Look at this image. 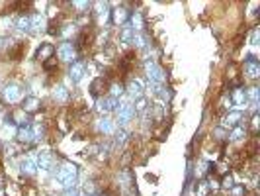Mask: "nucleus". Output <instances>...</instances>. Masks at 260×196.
I'll return each instance as SVG.
<instances>
[{
	"label": "nucleus",
	"mask_w": 260,
	"mask_h": 196,
	"mask_svg": "<svg viewBox=\"0 0 260 196\" xmlns=\"http://www.w3.org/2000/svg\"><path fill=\"white\" fill-rule=\"evenodd\" d=\"M241 77H243V80L247 78L250 82H256L260 78V63L254 53H248L245 57V63L241 67Z\"/></svg>",
	"instance_id": "obj_8"
},
{
	"label": "nucleus",
	"mask_w": 260,
	"mask_h": 196,
	"mask_svg": "<svg viewBox=\"0 0 260 196\" xmlns=\"http://www.w3.org/2000/svg\"><path fill=\"white\" fill-rule=\"evenodd\" d=\"M29 24H31V34H41L47 32V18L43 12H31L29 14Z\"/></svg>",
	"instance_id": "obj_22"
},
{
	"label": "nucleus",
	"mask_w": 260,
	"mask_h": 196,
	"mask_svg": "<svg viewBox=\"0 0 260 196\" xmlns=\"http://www.w3.org/2000/svg\"><path fill=\"white\" fill-rule=\"evenodd\" d=\"M248 137H250V135H248V131H247V122L227 131V144H231V145H239V147H241V145L247 144Z\"/></svg>",
	"instance_id": "obj_20"
},
{
	"label": "nucleus",
	"mask_w": 260,
	"mask_h": 196,
	"mask_svg": "<svg viewBox=\"0 0 260 196\" xmlns=\"http://www.w3.org/2000/svg\"><path fill=\"white\" fill-rule=\"evenodd\" d=\"M229 98H231V102H233V110L247 112V87H245V85L229 89Z\"/></svg>",
	"instance_id": "obj_19"
},
{
	"label": "nucleus",
	"mask_w": 260,
	"mask_h": 196,
	"mask_svg": "<svg viewBox=\"0 0 260 196\" xmlns=\"http://www.w3.org/2000/svg\"><path fill=\"white\" fill-rule=\"evenodd\" d=\"M36 163H38V171L45 173L51 177L53 171L57 169V165L61 163L57 153H53L51 149H39L38 155H36Z\"/></svg>",
	"instance_id": "obj_6"
},
{
	"label": "nucleus",
	"mask_w": 260,
	"mask_h": 196,
	"mask_svg": "<svg viewBox=\"0 0 260 196\" xmlns=\"http://www.w3.org/2000/svg\"><path fill=\"white\" fill-rule=\"evenodd\" d=\"M133 36H135V32H133V27L129 26V22H127L125 26L117 27V43H119V45H125V47H129Z\"/></svg>",
	"instance_id": "obj_26"
},
{
	"label": "nucleus",
	"mask_w": 260,
	"mask_h": 196,
	"mask_svg": "<svg viewBox=\"0 0 260 196\" xmlns=\"http://www.w3.org/2000/svg\"><path fill=\"white\" fill-rule=\"evenodd\" d=\"M14 30L20 34H31V24H29V14H22L14 20Z\"/></svg>",
	"instance_id": "obj_29"
},
{
	"label": "nucleus",
	"mask_w": 260,
	"mask_h": 196,
	"mask_svg": "<svg viewBox=\"0 0 260 196\" xmlns=\"http://www.w3.org/2000/svg\"><path fill=\"white\" fill-rule=\"evenodd\" d=\"M51 57H55V43H51V41H43V43H39L38 51H36V61L45 63V61L51 59Z\"/></svg>",
	"instance_id": "obj_23"
},
{
	"label": "nucleus",
	"mask_w": 260,
	"mask_h": 196,
	"mask_svg": "<svg viewBox=\"0 0 260 196\" xmlns=\"http://www.w3.org/2000/svg\"><path fill=\"white\" fill-rule=\"evenodd\" d=\"M247 122V112H241V110H229V112H225L221 118H219V128L223 130H233L237 126H241V124H245Z\"/></svg>",
	"instance_id": "obj_10"
},
{
	"label": "nucleus",
	"mask_w": 260,
	"mask_h": 196,
	"mask_svg": "<svg viewBox=\"0 0 260 196\" xmlns=\"http://www.w3.org/2000/svg\"><path fill=\"white\" fill-rule=\"evenodd\" d=\"M215 110H217L221 116L225 112L233 110V102H231V98H229V91L219 92V96H217V100H215Z\"/></svg>",
	"instance_id": "obj_27"
},
{
	"label": "nucleus",
	"mask_w": 260,
	"mask_h": 196,
	"mask_svg": "<svg viewBox=\"0 0 260 196\" xmlns=\"http://www.w3.org/2000/svg\"><path fill=\"white\" fill-rule=\"evenodd\" d=\"M108 96L116 98V100H121L125 96V87H123V80L119 78H114L110 80V87H108Z\"/></svg>",
	"instance_id": "obj_28"
},
{
	"label": "nucleus",
	"mask_w": 260,
	"mask_h": 196,
	"mask_svg": "<svg viewBox=\"0 0 260 196\" xmlns=\"http://www.w3.org/2000/svg\"><path fill=\"white\" fill-rule=\"evenodd\" d=\"M110 4L108 2H94L92 4V22H94V27L102 30V27H108L110 24Z\"/></svg>",
	"instance_id": "obj_7"
},
{
	"label": "nucleus",
	"mask_w": 260,
	"mask_h": 196,
	"mask_svg": "<svg viewBox=\"0 0 260 196\" xmlns=\"http://www.w3.org/2000/svg\"><path fill=\"white\" fill-rule=\"evenodd\" d=\"M92 128H94V133H96V135L108 137V135H114V133H116L117 124L114 122L112 116H98L92 122Z\"/></svg>",
	"instance_id": "obj_9"
},
{
	"label": "nucleus",
	"mask_w": 260,
	"mask_h": 196,
	"mask_svg": "<svg viewBox=\"0 0 260 196\" xmlns=\"http://www.w3.org/2000/svg\"><path fill=\"white\" fill-rule=\"evenodd\" d=\"M108 87H110V78L108 75H96V77L90 80V85H88V94H90L92 98L96 100V98H100V96H106L108 94Z\"/></svg>",
	"instance_id": "obj_12"
},
{
	"label": "nucleus",
	"mask_w": 260,
	"mask_h": 196,
	"mask_svg": "<svg viewBox=\"0 0 260 196\" xmlns=\"http://www.w3.org/2000/svg\"><path fill=\"white\" fill-rule=\"evenodd\" d=\"M77 183H78V167L73 163V161L61 159V163L57 165V169L53 171L51 184H55L57 190L65 192V190L75 188Z\"/></svg>",
	"instance_id": "obj_1"
},
{
	"label": "nucleus",
	"mask_w": 260,
	"mask_h": 196,
	"mask_svg": "<svg viewBox=\"0 0 260 196\" xmlns=\"http://www.w3.org/2000/svg\"><path fill=\"white\" fill-rule=\"evenodd\" d=\"M149 43H153V39H151V36H149V32H143V34H135V36H133L129 47L137 53V51H143Z\"/></svg>",
	"instance_id": "obj_25"
},
{
	"label": "nucleus",
	"mask_w": 260,
	"mask_h": 196,
	"mask_svg": "<svg viewBox=\"0 0 260 196\" xmlns=\"http://www.w3.org/2000/svg\"><path fill=\"white\" fill-rule=\"evenodd\" d=\"M4 192H6V196H22V188H20V184L18 183L8 181L6 186H4Z\"/></svg>",
	"instance_id": "obj_31"
},
{
	"label": "nucleus",
	"mask_w": 260,
	"mask_h": 196,
	"mask_svg": "<svg viewBox=\"0 0 260 196\" xmlns=\"http://www.w3.org/2000/svg\"><path fill=\"white\" fill-rule=\"evenodd\" d=\"M26 96V91H24V85L16 82V80H8L2 85L0 89V102L4 106H16V104H22Z\"/></svg>",
	"instance_id": "obj_2"
},
{
	"label": "nucleus",
	"mask_w": 260,
	"mask_h": 196,
	"mask_svg": "<svg viewBox=\"0 0 260 196\" xmlns=\"http://www.w3.org/2000/svg\"><path fill=\"white\" fill-rule=\"evenodd\" d=\"M143 67V75L147 82H156V85H167L169 82V73L167 69L160 65L156 59H147L141 63Z\"/></svg>",
	"instance_id": "obj_3"
},
{
	"label": "nucleus",
	"mask_w": 260,
	"mask_h": 196,
	"mask_svg": "<svg viewBox=\"0 0 260 196\" xmlns=\"http://www.w3.org/2000/svg\"><path fill=\"white\" fill-rule=\"evenodd\" d=\"M18 169H20V175L24 179H34L38 175V163H36V157L31 155H20V161H18Z\"/></svg>",
	"instance_id": "obj_17"
},
{
	"label": "nucleus",
	"mask_w": 260,
	"mask_h": 196,
	"mask_svg": "<svg viewBox=\"0 0 260 196\" xmlns=\"http://www.w3.org/2000/svg\"><path fill=\"white\" fill-rule=\"evenodd\" d=\"M20 108H22L29 118L38 116L39 112L43 110V100H41V96H38V94H26L24 100H22V104H20Z\"/></svg>",
	"instance_id": "obj_14"
},
{
	"label": "nucleus",
	"mask_w": 260,
	"mask_h": 196,
	"mask_svg": "<svg viewBox=\"0 0 260 196\" xmlns=\"http://www.w3.org/2000/svg\"><path fill=\"white\" fill-rule=\"evenodd\" d=\"M0 173H2V155H0Z\"/></svg>",
	"instance_id": "obj_34"
},
{
	"label": "nucleus",
	"mask_w": 260,
	"mask_h": 196,
	"mask_svg": "<svg viewBox=\"0 0 260 196\" xmlns=\"http://www.w3.org/2000/svg\"><path fill=\"white\" fill-rule=\"evenodd\" d=\"M131 10L127 8V4H116V8H112L110 12V24L116 27L125 26L129 22Z\"/></svg>",
	"instance_id": "obj_15"
},
{
	"label": "nucleus",
	"mask_w": 260,
	"mask_h": 196,
	"mask_svg": "<svg viewBox=\"0 0 260 196\" xmlns=\"http://www.w3.org/2000/svg\"><path fill=\"white\" fill-rule=\"evenodd\" d=\"M260 106V89L256 85H250L247 87V108H250V112H258Z\"/></svg>",
	"instance_id": "obj_24"
},
{
	"label": "nucleus",
	"mask_w": 260,
	"mask_h": 196,
	"mask_svg": "<svg viewBox=\"0 0 260 196\" xmlns=\"http://www.w3.org/2000/svg\"><path fill=\"white\" fill-rule=\"evenodd\" d=\"M258 41H260V27L254 24V26H252V32H250V39H248V43L256 47V45H258Z\"/></svg>",
	"instance_id": "obj_33"
},
{
	"label": "nucleus",
	"mask_w": 260,
	"mask_h": 196,
	"mask_svg": "<svg viewBox=\"0 0 260 196\" xmlns=\"http://www.w3.org/2000/svg\"><path fill=\"white\" fill-rule=\"evenodd\" d=\"M71 98H73V94H71V89H69L67 85H63V82H57V85H53V89H51L53 104L67 106V104H71Z\"/></svg>",
	"instance_id": "obj_13"
},
{
	"label": "nucleus",
	"mask_w": 260,
	"mask_h": 196,
	"mask_svg": "<svg viewBox=\"0 0 260 196\" xmlns=\"http://www.w3.org/2000/svg\"><path fill=\"white\" fill-rule=\"evenodd\" d=\"M119 100L116 98H112V96H100V98H96L94 100V110H96V114L98 116H112L114 114V110H116V106Z\"/></svg>",
	"instance_id": "obj_16"
},
{
	"label": "nucleus",
	"mask_w": 260,
	"mask_h": 196,
	"mask_svg": "<svg viewBox=\"0 0 260 196\" xmlns=\"http://www.w3.org/2000/svg\"><path fill=\"white\" fill-rule=\"evenodd\" d=\"M55 57H57L59 63L71 65V63L80 59V53H78L75 41H61L59 45H55Z\"/></svg>",
	"instance_id": "obj_5"
},
{
	"label": "nucleus",
	"mask_w": 260,
	"mask_h": 196,
	"mask_svg": "<svg viewBox=\"0 0 260 196\" xmlns=\"http://www.w3.org/2000/svg\"><path fill=\"white\" fill-rule=\"evenodd\" d=\"M41 69H43L47 75H59V61H57V57H51V59H47L45 63H41Z\"/></svg>",
	"instance_id": "obj_30"
},
{
	"label": "nucleus",
	"mask_w": 260,
	"mask_h": 196,
	"mask_svg": "<svg viewBox=\"0 0 260 196\" xmlns=\"http://www.w3.org/2000/svg\"><path fill=\"white\" fill-rule=\"evenodd\" d=\"M114 122L117 124V128H125V126H129L131 122L137 118L135 114V108L131 104L129 100H119L116 106V110H114Z\"/></svg>",
	"instance_id": "obj_4"
},
{
	"label": "nucleus",
	"mask_w": 260,
	"mask_h": 196,
	"mask_svg": "<svg viewBox=\"0 0 260 196\" xmlns=\"http://www.w3.org/2000/svg\"><path fill=\"white\" fill-rule=\"evenodd\" d=\"M123 87H125V96L129 98V102L145 96V80L141 77H127V80H123Z\"/></svg>",
	"instance_id": "obj_11"
},
{
	"label": "nucleus",
	"mask_w": 260,
	"mask_h": 196,
	"mask_svg": "<svg viewBox=\"0 0 260 196\" xmlns=\"http://www.w3.org/2000/svg\"><path fill=\"white\" fill-rule=\"evenodd\" d=\"M247 192H248L247 184H245V183H237L225 196H247Z\"/></svg>",
	"instance_id": "obj_32"
},
{
	"label": "nucleus",
	"mask_w": 260,
	"mask_h": 196,
	"mask_svg": "<svg viewBox=\"0 0 260 196\" xmlns=\"http://www.w3.org/2000/svg\"><path fill=\"white\" fill-rule=\"evenodd\" d=\"M86 69H88V63L84 61V59H78L75 63H71L69 65V71H67V78H69V82L71 85H78L84 75H86Z\"/></svg>",
	"instance_id": "obj_18"
},
{
	"label": "nucleus",
	"mask_w": 260,
	"mask_h": 196,
	"mask_svg": "<svg viewBox=\"0 0 260 196\" xmlns=\"http://www.w3.org/2000/svg\"><path fill=\"white\" fill-rule=\"evenodd\" d=\"M14 142L16 144H20L22 147H31L34 144V131H31V124L29 126H24V128H18L16 131V137H14Z\"/></svg>",
	"instance_id": "obj_21"
}]
</instances>
